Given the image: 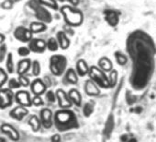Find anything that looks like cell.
<instances>
[{"label":"cell","mask_w":156,"mask_h":142,"mask_svg":"<svg viewBox=\"0 0 156 142\" xmlns=\"http://www.w3.org/2000/svg\"><path fill=\"white\" fill-rule=\"evenodd\" d=\"M28 47L30 48V52L36 53V54H41L44 53L47 49L46 47V42L41 38H32L28 43Z\"/></svg>","instance_id":"9"},{"label":"cell","mask_w":156,"mask_h":142,"mask_svg":"<svg viewBox=\"0 0 156 142\" xmlns=\"http://www.w3.org/2000/svg\"><path fill=\"white\" fill-rule=\"evenodd\" d=\"M5 40H6V36H5V34H3V33L0 32V44H3V43H4V42H5Z\"/></svg>","instance_id":"42"},{"label":"cell","mask_w":156,"mask_h":142,"mask_svg":"<svg viewBox=\"0 0 156 142\" xmlns=\"http://www.w3.org/2000/svg\"><path fill=\"white\" fill-rule=\"evenodd\" d=\"M60 11L67 25L72 27H77L82 24L84 17L81 11L73 9L71 6H62L60 9Z\"/></svg>","instance_id":"3"},{"label":"cell","mask_w":156,"mask_h":142,"mask_svg":"<svg viewBox=\"0 0 156 142\" xmlns=\"http://www.w3.org/2000/svg\"><path fill=\"white\" fill-rule=\"evenodd\" d=\"M6 69H7V72L9 73V74L14 73V71H15V63H14L12 53H9L7 54V57H6Z\"/></svg>","instance_id":"24"},{"label":"cell","mask_w":156,"mask_h":142,"mask_svg":"<svg viewBox=\"0 0 156 142\" xmlns=\"http://www.w3.org/2000/svg\"><path fill=\"white\" fill-rule=\"evenodd\" d=\"M19 81L22 87H29L30 85V81L29 78H27L25 75H19Z\"/></svg>","instance_id":"35"},{"label":"cell","mask_w":156,"mask_h":142,"mask_svg":"<svg viewBox=\"0 0 156 142\" xmlns=\"http://www.w3.org/2000/svg\"><path fill=\"white\" fill-rule=\"evenodd\" d=\"M31 72L34 76H39L41 74V64L38 60H33L31 63Z\"/></svg>","instance_id":"29"},{"label":"cell","mask_w":156,"mask_h":142,"mask_svg":"<svg viewBox=\"0 0 156 142\" xmlns=\"http://www.w3.org/2000/svg\"><path fill=\"white\" fill-rule=\"evenodd\" d=\"M68 60L62 54H53L49 60V67L51 74L54 76H62L64 74L67 67Z\"/></svg>","instance_id":"5"},{"label":"cell","mask_w":156,"mask_h":142,"mask_svg":"<svg viewBox=\"0 0 156 142\" xmlns=\"http://www.w3.org/2000/svg\"><path fill=\"white\" fill-rule=\"evenodd\" d=\"M56 40L59 43V47L63 50L70 46V40L67 36V33L63 31H60L56 33Z\"/></svg>","instance_id":"16"},{"label":"cell","mask_w":156,"mask_h":142,"mask_svg":"<svg viewBox=\"0 0 156 142\" xmlns=\"http://www.w3.org/2000/svg\"><path fill=\"white\" fill-rule=\"evenodd\" d=\"M85 91H86L87 94L89 96H98L100 93V90L98 89V85L92 80L86 81Z\"/></svg>","instance_id":"18"},{"label":"cell","mask_w":156,"mask_h":142,"mask_svg":"<svg viewBox=\"0 0 156 142\" xmlns=\"http://www.w3.org/2000/svg\"><path fill=\"white\" fill-rule=\"evenodd\" d=\"M116 59L120 65H124L128 62V58L121 53H116Z\"/></svg>","instance_id":"36"},{"label":"cell","mask_w":156,"mask_h":142,"mask_svg":"<svg viewBox=\"0 0 156 142\" xmlns=\"http://www.w3.org/2000/svg\"><path fill=\"white\" fill-rule=\"evenodd\" d=\"M46 47L51 52H56L59 49V43H58L56 38H54V37L49 38L48 41L46 42Z\"/></svg>","instance_id":"26"},{"label":"cell","mask_w":156,"mask_h":142,"mask_svg":"<svg viewBox=\"0 0 156 142\" xmlns=\"http://www.w3.org/2000/svg\"><path fill=\"white\" fill-rule=\"evenodd\" d=\"M15 100L18 103L22 106L29 107L32 104V100L30 98V94L27 91H20L15 94Z\"/></svg>","instance_id":"10"},{"label":"cell","mask_w":156,"mask_h":142,"mask_svg":"<svg viewBox=\"0 0 156 142\" xmlns=\"http://www.w3.org/2000/svg\"><path fill=\"white\" fill-rule=\"evenodd\" d=\"M66 1H68L72 6H77L79 4V0H66Z\"/></svg>","instance_id":"41"},{"label":"cell","mask_w":156,"mask_h":142,"mask_svg":"<svg viewBox=\"0 0 156 142\" xmlns=\"http://www.w3.org/2000/svg\"><path fill=\"white\" fill-rule=\"evenodd\" d=\"M0 142H6V140L3 139V138H0Z\"/></svg>","instance_id":"44"},{"label":"cell","mask_w":156,"mask_h":142,"mask_svg":"<svg viewBox=\"0 0 156 142\" xmlns=\"http://www.w3.org/2000/svg\"><path fill=\"white\" fill-rule=\"evenodd\" d=\"M68 96L70 101L72 102V103L75 104L76 106H80L82 103V96L80 94V92H78L75 89H72L70 90V92H68Z\"/></svg>","instance_id":"22"},{"label":"cell","mask_w":156,"mask_h":142,"mask_svg":"<svg viewBox=\"0 0 156 142\" xmlns=\"http://www.w3.org/2000/svg\"><path fill=\"white\" fill-rule=\"evenodd\" d=\"M8 81V73H7V71L2 68V67H0V88L3 87V85Z\"/></svg>","instance_id":"31"},{"label":"cell","mask_w":156,"mask_h":142,"mask_svg":"<svg viewBox=\"0 0 156 142\" xmlns=\"http://www.w3.org/2000/svg\"><path fill=\"white\" fill-rule=\"evenodd\" d=\"M15 98V94L10 89L0 90V108L5 109L10 106Z\"/></svg>","instance_id":"8"},{"label":"cell","mask_w":156,"mask_h":142,"mask_svg":"<svg viewBox=\"0 0 156 142\" xmlns=\"http://www.w3.org/2000/svg\"><path fill=\"white\" fill-rule=\"evenodd\" d=\"M30 7L34 10L35 17L39 21L43 23H51L52 21V15L51 12L42 5L39 3L38 0H30L29 2Z\"/></svg>","instance_id":"6"},{"label":"cell","mask_w":156,"mask_h":142,"mask_svg":"<svg viewBox=\"0 0 156 142\" xmlns=\"http://www.w3.org/2000/svg\"><path fill=\"white\" fill-rule=\"evenodd\" d=\"M1 129H2V131H3L6 135H8L12 140H19V138H20V134H19V132H18L12 125H8V124H4V125H2V126H1Z\"/></svg>","instance_id":"21"},{"label":"cell","mask_w":156,"mask_h":142,"mask_svg":"<svg viewBox=\"0 0 156 142\" xmlns=\"http://www.w3.org/2000/svg\"><path fill=\"white\" fill-rule=\"evenodd\" d=\"M104 17L105 21L112 27L117 26V24L119 23V14L114 10H106L104 12Z\"/></svg>","instance_id":"17"},{"label":"cell","mask_w":156,"mask_h":142,"mask_svg":"<svg viewBox=\"0 0 156 142\" xmlns=\"http://www.w3.org/2000/svg\"><path fill=\"white\" fill-rule=\"evenodd\" d=\"M55 123L57 128L61 131L70 130L78 126V121L74 113L66 109H62L56 112Z\"/></svg>","instance_id":"2"},{"label":"cell","mask_w":156,"mask_h":142,"mask_svg":"<svg viewBox=\"0 0 156 142\" xmlns=\"http://www.w3.org/2000/svg\"><path fill=\"white\" fill-rule=\"evenodd\" d=\"M30 53L31 52H30V48L28 46H20L18 49V54L21 57H27V56L30 55Z\"/></svg>","instance_id":"33"},{"label":"cell","mask_w":156,"mask_h":142,"mask_svg":"<svg viewBox=\"0 0 156 142\" xmlns=\"http://www.w3.org/2000/svg\"><path fill=\"white\" fill-rule=\"evenodd\" d=\"M8 54V46L3 43L0 44V63H2L4 60H6Z\"/></svg>","instance_id":"32"},{"label":"cell","mask_w":156,"mask_h":142,"mask_svg":"<svg viewBox=\"0 0 156 142\" xmlns=\"http://www.w3.org/2000/svg\"><path fill=\"white\" fill-rule=\"evenodd\" d=\"M29 125L31 126V128L34 131H38L40 129V125H41V122L39 120V118L36 115H31L29 119Z\"/></svg>","instance_id":"28"},{"label":"cell","mask_w":156,"mask_h":142,"mask_svg":"<svg viewBox=\"0 0 156 142\" xmlns=\"http://www.w3.org/2000/svg\"><path fill=\"white\" fill-rule=\"evenodd\" d=\"M51 142H61V136L59 135H53Z\"/></svg>","instance_id":"40"},{"label":"cell","mask_w":156,"mask_h":142,"mask_svg":"<svg viewBox=\"0 0 156 142\" xmlns=\"http://www.w3.org/2000/svg\"><path fill=\"white\" fill-rule=\"evenodd\" d=\"M45 98L49 103H54L56 101V94L52 91H48L45 94Z\"/></svg>","instance_id":"37"},{"label":"cell","mask_w":156,"mask_h":142,"mask_svg":"<svg viewBox=\"0 0 156 142\" xmlns=\"http://www.w3.org/2000/svg\"><path fill=\"white\" fill-rule=\"evenodd\" d=\"M76 73L78 76H81V77H84L86 76L87 74H88L89 72V66L87 65V63L84 60V59H80L78 60L77 63H76Z\"/></svg>","instance_id":"20"},{"label":"cell","mask_w":156,"mask_h":142,"mask_svg":"<svg viewBox=\"0 0 156 142\" xmlns=\"http://www.w3.org/2000/svg\"><path fill=\"white\" fill-rule=\"evenodd\" d=\"M64 83L74 85L78 82V75L73 68H69L64 72Z\"/></svg>","instance_id":"15"},{"label":"cell","mask_w":156,"mask_h":142,"mask_svg":"<svg viewBox=\"0 0 156 142\" xmlns=\"http://www.w3.org/2000/svg\"><path fill=\"white\" fill-rule=\"evenodd\" d=\"M39 3L44 7L51 9L53 10H59V5L56 0H38Z\"/></svg>","instance_id":"25"},{"label":"cell","mask_w":156,"mask_h":142,"mask_svg":"<svg viewBox=\"0 0 156 142\" xmlns=\"http://www.w3.org/2000/svg\"><path fill=\"white\" fill-rule=\"evenodd\" d=\"M93 111H94V104L92 103H87L85 104L84 109H83V113H84V114L87 117H88L89 115H91V114L93 113Z\"/></svg>","instance_id":"30"},{"label":"cell","mask_w":156,"mask_h":142,"mask_svg":"<svg viewBox=\"0 0 156 142\" xmlns=\"http://www.w3.org/2000/svg\"><path fill=\"white\" fill-rule=\"evenodd\" d=\"M91 80L98 85L100 86L102 88H109L110 86H112L115 82L114 80L116 79V77L113 78V74L111 76V79L108 80V77L105 75V73L103 72L102 69H99L96 66H92L89 68V72H88Z\"/></svg>","instance_id":"4"},{"label":"cell","mask_w":156,"mask_h":142,"mask_svg":"<svg viewBox=\"0 0 156 142\" xmlns=\"http://www.w3.org/2000/svg\"><path fill=\"white\" fill-rule=\"evenodd\" d=\"M32 104L36 105V106H40L43 104V100L41 99V97L40 95H35V97L32 99Z\"/></svg>","instance_id":"39"},{"label":"cell","mask_w":156,"mask_h":142,"mask_svg":"<svg viewBox=\"0 0 156 142\" xmlns=\"http://www.w3.org/2000/svg\"><path fill=\"white\" fill-rule=\"evenodd\" d=\"M126 49L131 64L129 84L135 91H142L154 74L156 45L148 33L137 30L128 36Z\"/></svg>","instance_id":"1"},{"label":"cell","mask_w":156,"mask_h":142,"mask_svg":"<svg viewBox=\"0 0 156 142\" xmlns=\"http://www.w3.org/2000/svg\"><path fill=\"white\" fill-rule=\"evenodd\" d=\"M32 61L29 58H24L19 61L17 65V73L19 75H25L29 72V70L31 68Z\"/></svg>","instance_id":"13"},{"label":"cell","mask_w":156,"mask_h":142,"mask_svg":"<svg viewBox=\"0 0 156 142\" xmlns=\"http://www.w3.org/2000/svg\"><path fill=\"white\" fill-rule=\"evenodd\" d=\"M47 85L41 79H36L32 83H30V90L35 95H41L44 92H46Z\"/></svg>","instance_id":"12"},{"label":"cell","mask_w":156,"mask_h":142,"mask_svg":"<svg viewBox=\"0 0 156 142\" xmlns=\"http://www.w3.org/2000/svg\"><path fill=\"white\" fill-rule=\"evenodd\" d=\"M128 142H137V139L136 138H130Z\"/></svg>","instance_id":"43"},{"label":"cell","mask_w":156,"mask_h":142,"mask_svg":"<svg viewBox=\"0 0 156 142\" xmlns=\"http://www.w3.org/2000/svg\"><path fill=\"white\" fill-rule=\"evenodd\" d=\"M20 87H21V85H20L19 80H16V79L12 78V79H10L9 80V88L10 90H15V89L17 90V89H20Z\"/></svg>","instance_id":"34"},{"label":"cell","mask_w":156,"mask_h":142,"mask_svg":"<svg viewBox=\"0 0 156 142\" xmlns=\"http://www.w3.org/2000/svg\"><path fill=\"white\" fill-rule=\"evenodd\" d=\"M29 29L30 30V32L34 34V33H41L47 30V25L46 23H43L41 21H32L30 24Z\"/></svg>","instance_id":"23"},{"label":"cell","mask_w":156,"mask_h":142,"mask_svg":"<svg viewBox=\"0 0 156 142\" xmlns=\"http://www.w3.org/2000/svg\"><path fill=\"white\" fill-rule=\"evenodd\" d=\"M56 1H57V2H58V1H59V2H64L65 0H56Z\"/></svg>","instance_id":"45"},{"label":"cell","mask_w":156,"mask_h":142,"mask_svg":"<svg viewBox=\"0 0 156 142\" xmlns=\"http://www.w3.org/2000/svg\"><path fill=\"white\" fill-rule=\"evenodd\" d=\"M98 65L101 67V69L105 70V71H109L111 69V67H112V63L109 61L108 58H106V57L101 58L98 61Z\"/></svg>","instance_id":"27"},{"label":"cell","mask_w":156,"mask_h":142,"mask_svg":"<svg viewBox=\"0 0 156 142\" xmlns=\"http://www.w3.org/2000/svg\"><path fill=\"white\" fill-rule=\"evenodd\" d=\"M13 6H14V0H5L1 5V8L4 9H11Z\"/></svg>","instance_id":"38"},{"label":"cell","mask_w":156,"mask_h":142,"mask_svg":"<svg viewBox=\"0 0 156 142\" xmlns=\"http://www.w3.org/2000/svg\"><path fill=\"white\" fill-rule=\"evenodd\" d=\"M28 110L25 108V106H17L10 112V116L16 120H21L28 114Z\"/></svg>","instance_id":"19"},{"label":"cell","mask_w":156,"mask_h":142,"mask_svg":"<svg viewBox=\"0 0 156 142\" xmlns=\"http://www.w3.org/2000/svg\"><path fill=\"white\" fill-rule=\"evenodd\" d=\"M55 94H56V100L58 101V103H59L60 107H62L63 109H66V108H69V107L72 106L73 103L70 101L68 94L63 90H62V89L57 90Z\"/></svg>","instance_id":"11"},{"label":"cell","mask_w":156,"mask_h":142,"mask_svg":"<svg viewBox=\"0 0 156 142\" xmlns=\"http://www.w3.org/2000/svg\"><path fill=\"white\" fill-rule=\"evenodd\" d=\"M13 35L16 40L21 43H29L33 38V33L30 32V30L24 26H20L16 28Z\"/></svg>","instance_id":"7"},{"label":"cell","mask_w":156,"mask_h":142,"mask_svg":"<svg viewBox=\"0 0 156 142\" xmlns=\"http://www.w3.org/2000/svg\"><path fill=\"white\" fill-rule=\"evenodd\" d=\"M41 121L44 127L49 128L52 125V113L50 109L44 108L41 111Z\"/></svg>","instance_id":"14"}]
</instances>
